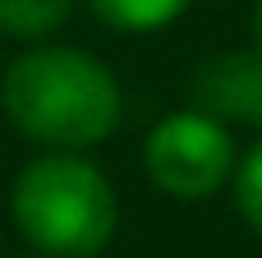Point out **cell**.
I'll use <instances>...</instances> for the list:
<instances>
[{"label": "cell", "mask_w": 262, "mask_h": 258, "mask_svg": "<svg viewBox=\"0 0 262 258\" xmlns=\"http://www.w3.org/2000/svg\"><path fill=\"white\" fill-rule=\"evenodd\" d=\"M0 106L23 138L55 152H83L115 134L124 97L97 55L78 46H37L5 69Z\"/></svg>", "instance_id": "6da1fadb"}, {"label": "cell", "mask_w": 262, "mask_h": 258, "mask_svg": "<svg viewBox=\"0 0 262 258\" xmlns=\"http://www.w3.org/2000/svg\"><path fill=\"white\" fill-rule=\"evenodd\" d=\"M9 212L41 258H97L120 222L111 180L83 152H46L28 162L9 189Z\"/></svg>", "instance_id": "7a4b0ae2"}, {"label": "cell", "mask_w": 262, "mask_h": 258, "mask_svg": "<svg viewBox=\"0 0 262 258\" xmlns=\"http://www.w3.org/2000/svg\"><path fill=\"white\" fill-rule=\"evenodd\" d=\"M147 180L170 199H212L235 175L230 125L207 111H170L143 143Z\"/></svg>", "instance_id": "3957f363"}, {"label": "cell", "mask_w": 262, "mask_h": 258, "mask_svg": "<svg viewBox=\"0 0 262 258\" xmlns=\"http://www.w3.org/2000/svg\"><path fill=\"white\" fill-rule=\"evenodd\" d=\"M193 106L226 125L262 129V46L207 55L193 74Z\"/></svg>", "instance_id": "277c9868"}, {"label": "cell", "mask_w": 262, "mask_h": 258, "mask_svg": "<svg viewBox=\"0 0 262 258\" xmlns=\"http://www.w3.org/2000/svg\"><path fill=\"white\" fill-rule=\"evenodd\" d=\"M97 9L101 23L120 28V32H157L166 23H175L193 0H88Z\"/></svg>", "instance_id": "5b68a950"}, {"label": "cell", "mask_w": 262, "mask_h": 258, "mask_svg": "<svg viewBox=\"0 0 262 258\" xmlns=\"http://www.w3.org/2000/svg\"><path fill=\"white\" fill-rule=\"evenodd\" d=\"M69 14H74V0H0V32L18 42H41Z\"/></svg>", "instance_id": "8992f818"}, {"label": "cell", "mask_w": 262, "mask_h": 258, "mask_svg": "<svg viewBox=\"0 0 262 258\" xmlns=\"http://www.w3.org/2000/svg\"><path fill=\"white\" fill-rule=\"evenodd\" d=\"M235 203L244 212V222L262 235V143L244 152V162L235 166Z\"/></svg>", "instance_id": "52a82bcc"}, {"label": "cell", "mask_w": 262, "mask_h": 258, "mask_svg": "<svg viewBox=\"0 0 262 258\" xmlns=\"http://www.w3.org/2000/svg\"><path fill=\"white\" fill-rule=\"evenodd\" d=\"M253 37H258V46H262V0H253Z\"/></svg>", "instance_id": "ba28073f"}]
</instances>
